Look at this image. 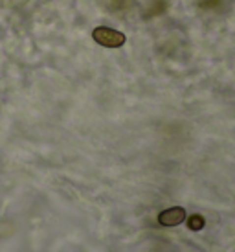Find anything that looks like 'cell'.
<instances>
[{
	"mask_svg": "<svg viewBox=\"0 0 235 252\" xmlns=\"http://www.w3.org/2000/svg\"><path fill=\"white\" fill-rule=\"evenodd\" d=\"M187 228L189 230H202L204 228V217L199 216V214H195V216L187 217Z\"/></svg>",
	"mask_w": 235,
	"mask_h": 252,
	"instance_id": "3",
	"label": "cell"
},
{
	"mask_svg": "<svg viewBox=\"0 0 235 252\" xmlns=\"http://www.w3.org/2000/svg\"><path fill=\"white\" fill-rule=\"evenodd\" d=\"M186 210L182 206H173V208H167V210L160 212L158 223L162 226H176L186 221Z\"/></svg>",
	"mask_w": 235,
	"mask_h": 252,
	"instance_id": "2",
	"label": "cell"
},
{
	"mask_svg": "<svg viewBox=\"0 0 235 252\" xmlns=\"http://www.w3.org/2000/svg\"><path fill=\"white\" fill-rule=\"evenodd\" d=\"M92 39L101 44V46H107V48H119L123 46L127 37L125 33L118 32V30H111V28H105V26H99L92 32Z\"/></svg>",
	"mask_w": 235,
	"mask_h": 252,
	"instance_id": "1",
	"label": "cell"
}]
</instances>
